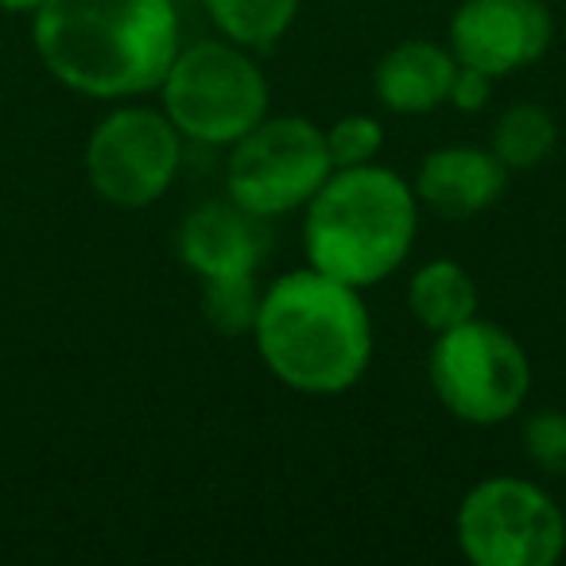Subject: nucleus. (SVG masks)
<instances>
[{"mask_svg":"<svg viewBox=\"0 0 566 566\" xmlns=\"http://www.w3.org/2000/svg\"><path fill=\"white\" fill-rule=\"evenodd\" d=\"M32 43L59 86L97 102L156 94L182 48L175 0H43Z\"/></svg>","mask_w":566,"mask_h":566,"instance_id":"nucleus-1","label":"nucleus"},{"mask_svg":"<svg viewBox=\"0 0 566 566\" xmlns=\"http://www.w3.org/2000/svg\"><path fill=\"white\" fill-rule=\"evenodd\" d=\"M256 357L287 392H354L373 365V318L361 292L303 264L275 275L260 292L252 323Z\"/></svg>","mask_w":566,"mask_h":566,"instance_id":"nucleus-2","label":"nucleus"},{"mask_svg":"<svg viewBox=\"0 0 566 566\" xmlns=\"http://www.w3.org/2000/svg\"><path fill=\"white\" fill-rule=\"evenodd\" d=\"M416 190L403 175L380 164L334 167L318 195L303 206L307 264L357 292L400 272L416 249Z\"/></svg>","mask_w":566,"mask_h":566,"instance_id":"nucleus-3","label":"nucleus"},{"mask_svg":"<svg viewBox=\"0 0 566 566\" xmlns=\"http://www.w3.org/2000/svg\"><path fill=\"white\" fill-rule=\"evenodd\" d=\"M156 94L182 140L202 148H233L272 105V90L252 51L221 35L182 43Z\"/></svg>","mask_w":566,"mask_h":566,"instance_id":"nucleus-4","label":"nucleus"},{"mask_svg":"<svg viewBox=\"0 0 566 566\" xmlns=\"http://www.w3.org/2000/svg\"><path fill=\"white\" fill-rule=\"evenodd\" d=\"M434 400L465 427H501L532 396V361L516 334L473 315L454 331L434 334L427 354Z\"/></svg>","mask_w":566,"mask_h":566,"instance_id":"nucleus-5","label":"nucleus"},{"mask_svg":"<svg viewBox=\"0 0 566 566\" xmlns=\"http://www.w3.org/2000/svg\"><path fill=\"white\" fill-rule=\"evenodd\" d=\"M454 539L473 566H555L566 551V509L539 481L493 473L458 501Z\"/></svg>","mask_w":566,"mask_h":566,"instance_id":"nucleus-6","label":"nucleus"},{"mask_svg":"<svg viewBox=\"0 0 566 566\" xmlns=\"http://www.w3.org/2000/svg\"><path fill=\"white\" fill-rule=\"evenodd\" d=\"M326 133L311 117H264L229 148L226 195L264 221L303 210L331 179Z\"/></svg>","mask_w":566,"mask_h":566,"instance_id":"nucleus-7","label":"nucleus"},{"mask_svg":"<svg viewBox=\"0 0 566 566\" xmlns=\"http://www.w3.org/2000/svg\"><path fill=\"white\" fill-rule=\"evenodd\" d=\"M182 144L187 140L164 109L117 105L86 140L90 190L117 210H148L179 179Z\"/></svg>","mask_w":566,"mask_h":566,"instance_id":"nucleus-8","label":"nucleus"},{"mask_svg":"<svg viewBox=\"0 0 566 566\" xmlns=\"http://www.w3.org/2000/svg\"><path fill=\"white\" fill-rule=\"evenodd\" d=\"M555 43L547 0H462L447 24V48L462 66L512 78L539 63Z\"/></svg>","mask_w":566,"mask_h":566,"instance_id":"nucleus-9","label":"nucleus"},{"mask_svg":"<svg viewBox=\"0 0 566 566\" xmlns=\"http://www.w3.org/2000/svg\"><path fill=\"white\" fill-rule=\"evenodd\" d=\"M175 252L182 268L198 280L252 275L268 252V221L237 206L233 198L198 202L175 233Z\"/></svg>","mask_w":566,"mask_h":566,"instance_id":"nucleus-10","label":"nucleus"},{"mask_svg":"<svg viewBox=\"0 0 566 566\" xmlns=\"http://www.w3.org/2000/svg\"><path fill=\"white\" fill-rule=\"evenodd\" d=\"M504 187H509L504 164L478 144H442L427 151L411 182L419 210H431L442 221L481 218L501 202Z\"/></svg>","mask_w":566,"mask_h":566,"instance_id":"nucleus-11","label":"nucleus"},{"mask_svg":"<svg viewBox=\"0 0 566 566\" xmlns=\"http://www.w3.org/2000/svg\"><path fill=\"white\" fill-rule=\"evenodd\" d=\"M458 59L439 40H400L373 66V97L396 117H427L450 97Z\"/></svg>","mask_w":566,"mask_h":566,"instance_id":"nucleus-12","label":"nucleus"},{"mask_svg":"<svg viewBox=\"0 0 566 566\" xmlns=\"http://www.w3.org/2000/svg\"><path fill=\"white\" fill-rule=\"evenodd\" d=\"M408 311L431 338L442 331H454L481 311L478 280L470 268L450 256L427 260L408 280Z\"/></svg>","mask_w":566,"mask_h":566,"instance_id":"nucleus-13","label":"nucleus"},{"mask_svg":"<svg viewBox=\"0 0 566 566\" xmlns=\"http://www.w3.org/2000/svg\"><path fill=\"white\" fill-rule=\"evenodd\" d=\"M558 148V120L539 102H512L493 120V140L489 151L504 164V171H535Z\"/></svg>","mask_w":566,"mask_h":566,"instance_id":"nucleus-14","label":"nucleus"},{"mask_svg":"<svg viewBox=\"0 0 566 566\" xmlns=\"http://www.w3.org/2000/svg\"><path fill=\"white\" fill-rule=\"evenodd\" d=\"M202 9L221 40L256 55L292 32L303 0H202Z\"/></svg>","mask_w":566,"mask_h":566,"instance_id":"nucleus-15","label":"nucleus"},{"mask_svg":"<svg viewBox=\"0 0 566 566\" xmlns=\"http://www.w3.org/2000/svg\"><path fill=\"white\" fill-rule=\"evenodd\" d=\"M260 287L256 272L252 275H226V280H206L202 283V315L210 331L221 338H244L252 334L260 311Z\"/></svg>","mask_w":566,"mask_h":566,"instance_id":"nucleus-16","label":"nucleus"},{"mask_svg":"<svg viewBox=\"0 0 566 566\" xmlns=\"http://www.w3.org/2000/svg\"><path fill=\"white\" fill-rule=\"evenodd\" d=\"M520 450L535 473L566 481V411L535 408L520 427Z\"/></svg>","mask_w":566,"mask_h":566,"instance_id":"nucleus-17","label":"nucleus"},{"mask_svg":"<svg viewBox=\"0 0 566 566\" xmlns=\"http://www.w3.org/2000/svg\"><path fill=\"white\" fill-rule=\"evenodd\" d=\"M326 133V151L334 167H365L377 164L385 151V120L373 113H346Z\"/></svg>","mask_w":566,"mask_h":566,"instance_id":"nucleus-18","label":"nucleus"},{"mask_svg":"<svg viewBox=\"0 0 566 566\" xmlns=\"http://www.w3.org/2000/svg\"><path fill=\"white\" fill-rule=\"evenodd\" d=\"M493 86H496V78H489V74L458 63L447 105H454L458 113H481L489 105V97H493Z\"/></svg>","mask_w":566,"mask_h":566,"instance_id":"nucleus-19","label":"nucleus"},{"mask_svg":"<svg viewBox=\"0 0 566 566\" xmlns=\"http://www.w3.org/2000/svg\"><path fill=\"white\" fill-rule=\"evenodd\" d=\"M40 4L43 0H0V12H9V17H32Z\"/></svg>","mask_w":566,"mask_h":566,"instance_id":"nucleus-20","label":"nucleus"},{"mask_svg":"<svg viewBox=\"0 0 566 566\" xmlns=\"http://www.w3.org/2000/svg\"><path fill=\"white\" fill-rule=\"evenodd\" d=\"M338 4H349V0H338Z\"/></svg>","mask_w":566,"mask_h":566,"instance_id":"nucleus-21","label":"nucleus"}]
</instances>
